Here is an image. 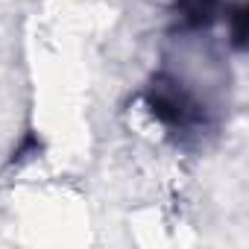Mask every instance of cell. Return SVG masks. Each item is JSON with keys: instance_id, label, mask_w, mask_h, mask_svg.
<instances>
[{"instance_id": "1", "label": "cell", "mask_w": 249, "mask_h": 249, "mask_svg": "<svg viewBox=\"0 0 249 249\" xmlns=\"http://www.w3.org/2000/svg\"><path fill=\"white\" fill-rule=\"evenodd\" d=\"M144 100L150 106V114L161 120L167 129H194L202 120V108L194 103V97L179 82H170L164 76H159L150 85Z\"/></svg>"}, {"instance_id": "2", "label": "cell", "mask_w": 249, "mask_h": 249, "mask_svg": "<svg viewBox=\"0 0 249 249\" xmlns=\"http://www.w3.org/2000/svg\"><path fill=\"white\" fill-rule=\"evenodd\" d=\"M179 9L188 21V27H208L214 24L217 18V9H220V0H179Z\"/></svg>"}, {"instance_id": "3", "label": "cell", "mask_w": 249, "mask_h": 249, "mask_svg": "<svg viewBox=\"0 0 249 249\" xmlns=\"http://www.w3.org/2000/svg\"><path fill=\"white\" fill-rule=\"evenodd\" d=\"M246 3L237 0L226 9V21H229V38H231V47L234 50H246Z\"/></svg>"}, {"instance_id": "4", "label": "cell", "mask_w": 249, "mask_h": 249, "mask_svg": "<svg viewBox=\"0 0 249 249\" xmlns=\"http://www.w3.org/2000/svg\"><path fill=\"white\" fill-rule=\"evenodd\" d=\"M38 150H41V144H38L36 132H30V135L21 141V147L12 153V164H15V161H24V159H30V156H38Z\"/></svg>"}]
</instances>
